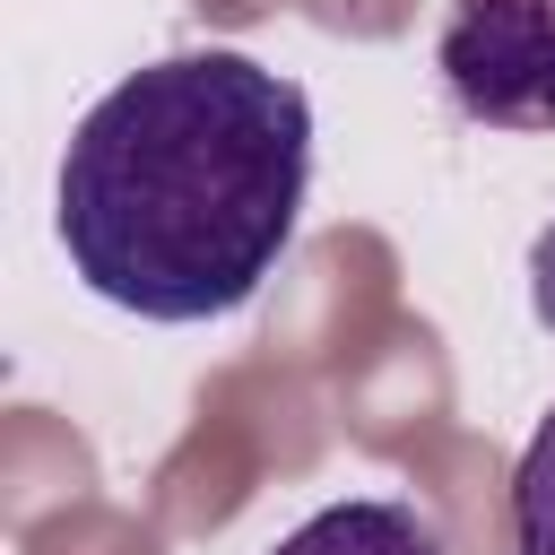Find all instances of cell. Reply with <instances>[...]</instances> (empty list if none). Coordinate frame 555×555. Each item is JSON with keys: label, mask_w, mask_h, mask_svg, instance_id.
I'll use <instances>...</instances> for the list:
<instances>
[{"label": "cell", "mask_w": 555, "mask_h": 555, "mask_svg": "<svg viewBox=\"0 0 555 555\" xmlns=\"http://www.w3.org/2000/svg\"><path fill=\"white\" fill-rule=\"evenodd\" d=\"M312 191V95L251 52H165L104 87L61 156V251L139 321L243 312Z\"/></svg>", "instance_id": "6da1fadb"}, {"label": "cell", "mask_w": 555, "mask_h": 555, "mask_svg": "<svg viewBox=\"0 0 555 555\" xmlns=\"http://www.w3.org/2000/svg\"><path fill=\"white\" fill-rule=\"evenodd\" d=\"M442 95L486 130H555V0H451Z\"/></svg>", "instance_id": "7a4b0ae2"}, {"label": "cell", "mask_w": 555, "mask_h": 555, "mask_svg": "<svg viewBox=\"0 0 555 555\" xmlns=\"http://www.w3.org/2000/svg\"><path fill=\"white\" fill-rule=\"evenodd\" d=\"M269 555H442V538H434V520H416L408 503L347 494V503L312 512L304 529H286Z\"/></svg>", "instance_id": "3957f363"}, {"label": "cell", "mask_w": 555, "mask_h": 555, "mask_svg": "<svg viewBox=\"0 0 555 555\" xmlns=\"http://www.w3.org/2000/svg\"><path fill=\"white\" fill-rule=\"evenodd\" d=\"M512 546L520 555H555V408L529 434L520 468H512Z\"/></svg>", "instance_id": "277c9868"}, {"label": "cell", "mask_w": 555, "mask_h": 555, "mask_svg": "<svg viewBox=\"0 0 555 555\" xmlns=\"http://www.w3.org/2000/svg\"><path fill=\"white\" fill-rule=\"evenodd\" d=\"M529 304H538V321L555 330V225L529 243Z\"/></svg>", "instance_id": "5b68a950"}]
</instances>
